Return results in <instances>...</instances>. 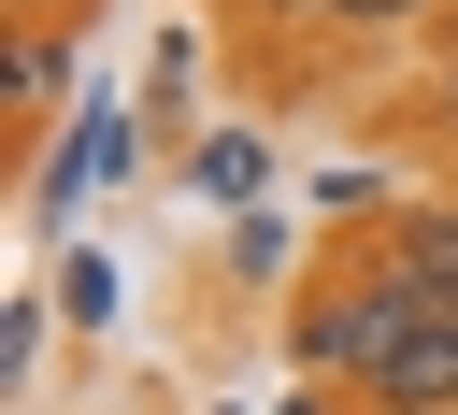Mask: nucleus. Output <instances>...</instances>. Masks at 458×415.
Segmentation results:
<instances>
[{"instance_id":"423d86ee","label":"nucleus","mask_w":458,"mask_h":415,"mask_svg":"<svg viewBox=\"0 0 458 415\" xmlns=\"http://www.w3.org/2000/svg\"><path fill=\"white\" fill-rule=\"evenodd\" d=\"M57 14H86V0H14V29H57Z\"/></svg>"},{"instance_id":"0eeeda50","label":"nucleus","mask_w":458,"mask_h":415,"mask_svg":"<svg viewBox=\"0 0 458 415\" xmlns=\"http://www.w3.org/2000/svg\"><path fill=\"white\" fill-rule=\"evenodd\" d=\"M444 129H458V43H444Z\"/></svg>"},{"instance_id":"20e7f679","label":"nucleus","mask_w":458,"mask_h":415,"mask_svg":"<svg viewBox=\"0 0 458 415\" xmlns=\"http://www.w3.org/2000/svg\"><path fill=\"white\" fill-rule=\"evenodd\" d=\"M229 14H258V29H344V0H229Z\"/></svg>"},{"instance_id":"7ed1b4c3","label":"nucleus","mask_w":458,"mask_h":415,"mask_svg":"<svg viewBox=\"0 0 458 415\" xmlns=\"http://www.w3.org/2000/svg\"><path fill=\"white\" fill-rule=\"evenodd\" d=\"M57 86H72V57H57V29H14L0 43V114H14V143L57 114Z\"/></svg>"},{"instance_id":"39448f33","label":"nucleus","mask_w":458,"mask_h":415,"mask_svg":"<svg viewBox=\"0 0 458 415\" xmlns=\"http://www.w3.org/2000/svg\"><path fill=\"white\" fill-rule=\"evenodd\" d=\"M415 14H458V0H344V29H415Z\"/></svg>"},{"instance_id":"f257e3e1","label":"nucleus","mask_w":458,"mask_h":415,"mask_svg":"<svg viewBox=\"0 0 458 415\" xmlns=\"http://www.w3.org/2000/svg\"><path fill=\"white\" fill-rule=\"evenodd\" d=\"M415 329H429V301H415V286H401V258L372 243L358 272H329V286L286 315V358H301V372H329V386H372Z\"/></svg>"},{"instance_id":"f03ea898","label":"nucleus","mask_w":458,"mask_h":415,"mask_svg":"<svg viewBox=\"0 0 458 415\" xmlns=\"http://www.w3.org/2000/svg\"><path fill=\"white\" fill-rule=\"evenodd\" d=\"M358 401H372V415H458V315H429V329H415Z\"/></svg>"},{"instance_id":"6e6552de","label":"nucleus","mask_w":458,"mask_h":415,"mask_svg":"<svg viewBox=\"0 0 458 415\" xmlns=\"http://www.w3.org/2000/svg\"><path fill=\"white\" fill-rule=\"evenodd\" d=\"M444 43H458V14H444Z\"/></svg>"}]
</instances>
